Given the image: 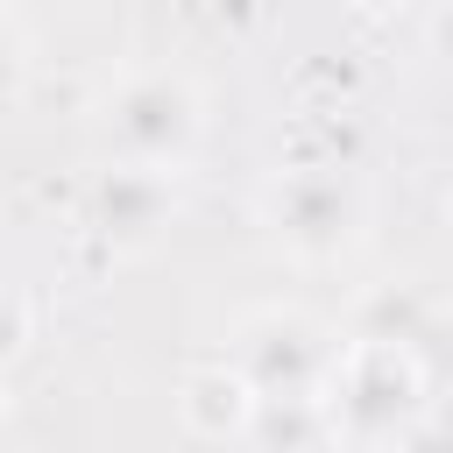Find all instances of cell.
I'll list each match as a JSON object with an SVG mask.
<instances>
[{
	"label": "cell",
	"instance_id": "cell-9",
	"mask_svg": "<svg viewBox=\"0 0 453 453\" xmlns=\"http://www.w3.org/2000/svg\"><path fill=\"white\" fill-rule=\"evenodd\" d=\"M382 453H446V432H439L432 418H418V425H403V432H396Z\"/></svg>",
	"mask_w": 453,
	"mask_h": 453
},
{
	"label": "cell",
	"instance_id": "cell-3",
	"mask_svg": "<svg viewBox=\"0 0 453 453\" xmlns=\"http://www.w3.org/2000/svg\"><path fill=\"white\" fill-rule=\"evenodd\" d=\"M333 354H340V340L319 319H304V311H255V319H241L226 368L255 396H311L319 403V389L333 375Z\"/></svg>",
	"mask_w": 453,
	"mask_h": 453
},
{
	"label": "cell",
	"instance_id": "cell-4",
	"mask_svg": "<svg viewBox=\"0 0 453 453\" xmlns=\"http://www.w3.org/2000/svg\"><path fill=\"white\" fill-rule=\"evenodd\" d=\"M262 219L297 255H340L361 234V191L326 163H297L262 191Z\"/></svg>",
	"mask_w": 453,
	"mask_h": 453
},
{
	"label": "cell",
	"instance_id": "cell-1",
	"mask_svg": "<svg viewBox=\"0 0 453 453\" xmlns=\"http://www.w3.org/2000/svg\"><path fill=\"white\" fill-rule=\"evenodd\" d=\"M319 411H326V432L361 446V453H382L403 425L425 418V368L411 347H389V340H347L333 354V375L319 389Z\"/></svg>",
	"mask_w": 453,
	"mask_h": 453
},
{
	"label": "cell",
	"instance_id": "cell-5",
	"mask_svg": "<svg viewBox=\"0 0 453 453\" xmlns=\"http://www.w3.org/2000/svg\"><path fill=\"white\" fill-rule=\"evenodd\" d=\"M170 212H177L170 177H163V170H142V163H113V170H99V184H92V198H85L92 234L113 241V248H127V255L149 248V241L170 226Z\"/></svg>",
	"mask_w": 453,
	"mask_h": 453
},
{
	"label": "cell",
	"instance_id": "cell-11",
	"mask_svg": "<svg viewBox=\"0 0 453 453\" xmlns=\"http://www.w3.org/2000/svg\"><path fill=\"white\" fill-rule=\"evenodd\" d=\"M354 7H368V14H396L403 0H354Z\"/></svg>",
	"mask_w": 453,
	"mask_h": 453
},
{
	"label": "cell",
	"instance_id": "cell-10",
	"mask_svg": "<svg viewBox=\"0 0 453 453\" xmlns=\"http://www.w3.org/2000/svg\"><path fill=\"white\" fill-rule=\"evenodd\" d=\"M7 78H14V42H7V28H0V92H7Z\"/></svg>",
	"mask_w": 453,
	"mask_h": 453
},
{
	"label": "cell",
	"instance_id": "cell-6",
	"mask_svg": "<svg viewBox=\"0 0 453 453\" xmlns=\"http://www.w3.org/2000/svg\"><path fill=\"white\" fill-rule=\"evenodd\" d=\"M248 411H255V389L226 368V361H205V368H191L184 375V389H177V418H184V432H198V439H241L248 432Z\"/></svg>",
	"mask_w": 453,
	"mask_h": 453
},
{
	"label": "cell",
	"instance_id": "cell-7",
	"mask_svg": "<svg viewBox=\"0 0 453 453\" xmlns=\"http://www.w3.org/2000/svg\"><path fill=\"white\" fill-rule=\"evenodd\" d=\"M248 432L269 446V453H319L333 432H326V411L311 396H255L248 411Z\"/></svg>",
	"mask_w": 453,
	"mask_h": 453
},
{
	"label": "cell",
	"instance_id": "cell-8",
	"mask_svg": "<svg viewBox=\"0 0 453 453\" xmlns=\"http://www.w3.org/2000/svg\"><path fill=\"white\" fill-rule=\"evenodd\" d=\"M28 347V297L14 283H0V361H14Z\"/></svg>",
	"mask_w": 453,
	"mask_h": 453
},
{
	"label": "cell",
	"instance_id": "cell-2",
	"mask_svg": "<svg viewBox=\"0 0 453 453\" xmlns=\"http://www.w3.org/2000/svg\"><path fill=\"white\" fill-rule=\"evenodd\" d=\"M198 127H205L198 92L177 71H134L106 99V142L120 149V163H142V170H163V177L191 156Z\"/></svg>",
	"mask_w": 453,
	"mask_h": 453
}]
</instances>
